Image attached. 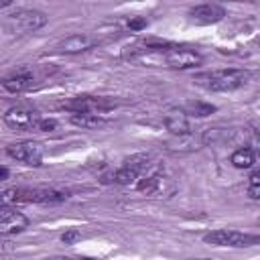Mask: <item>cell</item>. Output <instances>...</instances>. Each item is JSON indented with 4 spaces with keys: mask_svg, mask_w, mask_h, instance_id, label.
<instances>
[{
    "mask_svg": "<svg viewBox=\"0 0 260 260\" xmlns=\"http://www.w3.org/2000/svg\"><path fill=\"white\" fill-rule=\"evenodd\" d=\"M250 81V71L246 69H215L207 73H199L195 83L209 91H234Z\"/></svg>",
    "mask_w": 260,
    "mask_h": 260,
    "instance_id": "1",
    "label": "cell"
},
{
    "mask_svg": "<svg viewBox=\"0 0 260 260\" xmlns=\"http://www.w3.org/2000/svg\"><path fill=\"white\" fill-rule=\"evenodd\" d=\"M205 244L211 246H230V248H250L260 244V236L254 234H244L236 230H213L203 236Z\"/></svg>",
    "mask_w": 260,
    "mask_h": 260,
    "instance_id": "2",
    "label": "cell"
},
{
    "mask_svg": "<svg viewBox=\"0 0 260 260\" xmlns=\"http://www.w3.org/2000/svg\"><path fill=\"white\" fill-rule=\"evenodd\" d=\"M6 24H8V28L18 30V32H32L47 24V14L41 10L20 8L6 16Z\"/></svg>",
    "mask_w": 260,
    "mask_h": 260,
    "instance_id": "3",
    "label": "cell"
},
{
    "mask_svg": "<svg viewBox=\"0 0 260 260\" xmlns=\"http://www.w3.org/2000/svg\"><path fill=\"white\" fill-rule=\"evenodd\" d=\"M41 122V116L26 106H12L4 114V124L12 130H32Z\"/></svg>",
    "mask_w": 260,
    "mask_h": 260,
    "instance_id": "4",
    "label": "cell"
},
{
    "mask_svg": "<svg viewBox=\"0 0 260 260\" xmlns=\"http://www.w3.org/2000/svg\"><path fill=\"white\" fill-rule=\"evenodd\" d=\"M6 154L10 158L30 165V167H41V162H43V148H41V144H37L32 140L14 142V144L6 146Z\"/></svg>",
    "mask_w": 260,
    "mask_h": 260,
    "instance_id": "5",
    "label": "cell"
},
{
    "mask_svg": "<svg viewBox=\"0 0 260 260\" xmlns=\"http://www.w3.org/2000/svg\"><path fill=\"white\" fill-rule=\"evenodd\" d=\"M165 61L173 69H193V67L201 65L203 57L197 51H191V49L171 47V49L165 51Z\"/></svg>",
    "mask_w": 260,
    "mask_h": 260,
    "instance_id": "6",
    "label": "cell"
},
{
    "mask_svg": "<svg viewBox=\"0 0 260 260\" xmlns=\"http://www.w3.org/2000/svg\"><path fill=\"white\" fill-rule=\"evenodd\" d=\"M28 225V217L8 205H2L0 209V234L8 236V234H16L22 232Z\"/></svg>",
    "mask_w": 260,
    "mask_h": 260,
    "instance_id": "7",
    "label": "cell"
},
{
    "mask_svg": "<svg viewBox=\"0 0 260 260\" xmlns=\"http://www.w3.org/2000/svg\"><path fill=\"white\" fill-rule=\"evenodd\" d=\"M165 126L175 136H189L191 134L189 118H187V112L183 108H171L165 114Z\"/></svg>",
    "mask_w": 260,
    "mask_h": 260,
    "instance_id": "8",
    "label": "cell"
},
{
    "mask_svg": "<svg viewBox=\"0 0 260 260\" xmlns=\"http://www.w3.org/2000/svg\"><path fill=\"white\" fill-rule=\"evenodd\" d=\"M189 16L197 24H215L225 16V10L217 4H199V6L191 8Z\"/></svg>",
    "mask_w": 260,
    "mask_h": 260,
    "instance_id": "9",
    "label": "cell"
},
{
    "mask_svg": "<svg viewBox=\"0 0 260 260\" xmlns=\"http://www.w3.org/2000/svg\"><path fill=\"white\" fill-rule=\"evenodd\" d=\"M95 45V39L85 35V32H79V35H71L67 39H63L59 43V51L61 53H67V55H75V53H83L87 49H91Z\"/></svg>",
    "mask_w": 260,
    "mask_h": 260,
    "instance_id": "10",
    "label": "cell"
},
{
    "mask_svg": "<svg viewBox=\"0 0 260 260\" xmlns=\"http://www.w3.org/2000/svg\"><path fill=\"white\" fill-rule=\"evenodd\" d=\"M65 108L67 110H73V112H100V110L110 108V102H106L104 98L79 95V98H73L71 102H67Z\"/></svg>",
    "mask_w": 260,
    "mask_h": 260,
    "instance_id": "11",
    "label": "cell"
},
{
    "mask_svg": "<svg viewBox=\"0 0 260 260\" xmlns=\"http://www.w3.org/2000/svg\"><path fill=\"white\" fill-rule=\"evenodd\" d=\"M32 81H35L32 79V73H28V71H16V73H12V75H8V77L2 79V87L6 91H10V93H20V91L28 89L32 85Z\"/></svg>",
    "mask_w": 260,
    "mask_h": 260,
    "instance_id": "12",
    "label": "cell"
},
{
    "mask_svg": "<svg viewBox=\"0 0 260 260\" xmlns=\"http://www.w3.org/2000/svg\"><path fill=\"white\" fill-rule=\"evenodd\" d=\"M69 120H71V124H75L79 128H85V130L102 128L106 124V120L98 112H73Z\"/></svg>",
    "mask_w": 260,
    "mask_h": 260,
    "instance_id": "13",
    "label": "cell"
},
{
    "mask_svg": "<svg viewBox=\"0 0 260 260\" xmlns=\"http://www.w3.org/2000/svg\"><path fill=\"white\" fill-rule=\"evenodd\" d=\"M230 160H232V165H234L236 169H250V167L254 165V160H256V152H254L250 146H244V148L234 150Z\"/></svg>",
    "mask_w": 260,
    "mask_h": 260,
    "instance_id": "14",
    "label": "cell"
},
{
    "mask_svg": "<svg viewBox=\"0 0 260 260\" xmlns=\"http://www.w3.org/2000/svg\"><path fill=\"white\" fill-rule=\"evenodd\" d=\"M138 179H140V173L128 165H122L114 173V183H118V185H134Z\"/></svg>",
    "mask_w": 260,
    "mask_h": 260,
    "instance_id": "15",
    "label": "cell"
},
{
    "mask_svg": "<svg viewBox=\"0 0 260 260\" xmlns=\"http://www.w3.org/2000/svg\"><path fill=\"white\" fill-rule=\"evenodd\" d=\"M185 112L191 114V116H197V118H203V116H209L215 112V106L211 104H205V102H191L185 106Z\"/></svg>",
    "mask_w": 260,
    "mask_h": 260,
    "instance_id": "16",
    "label": "cell"
},
{
    "mask_svg": "<svg viewBox=\"0 0 260 260\" xmlns=\"http://www.w3.org/2000/svg\"><path fill=\"white\" fill-rule=\"evenodd\" d=\"M79 240H81V232L79 230H67V232L61 234V242L67 244V246H71V244H75Z\"/></svg>",
    "mask_w": 260,
    "mask_h": 260,
    "instance_id": "17",
    "label": "cell"
},
{
    "mask_svg": "<svg viewBox=\"0 0 260 260\" xmlns=\"http://www.w3.org/2000/svg\"><path fill=\"white\" fill-rule=\"evenodd\" d=\"M146 26V18H132V20H128V28L130 30H142Z\"/></svg>",
    "mask_w": 260,
    "mask_h": 260,
    "instance_id": "18",
    "label": "cell"
},
{
    "mask_svg": "<svg viewBox=\"0 0 260 260\" xmlns=\"http://www.w3.org/2000/svg\"><path fill=\"white\" fill-rule=\"evenodd\" d=\"M37 128L43 130V132H53V130L57 128V122H55V120H41Z\"/></svg>",
    "mask_w": 260,
    "mask_h": 260,
    "instance_id": "19",
    "label": "cell"
},
{
    "mask_svg": "<svg viewBox=\"0 0 260 260\" xmlns=\"http://www.w3.org/2000/svg\"><path fill=\"white\" fill-rule=\"evenodd\" d=\"M256 154H260V132H254L252 138H250V144H248Z\"/></svg>",
    "mask_w": 260,
    "mask_h": 260,
    "instance_id": "20",
    "label": "cell"
},
{
    "mask_svg": "<svg viewBox=\"0 0 260 260\" xmlns=\"http://www.w3.org/2000/svg\"><path fill=\"white\" fill-rule=\"evenodd\" d=\"M248 195H250L252 199H260V183H258V185H250V187H248Z\"/></svg>",
    "mask_w": 260,
    "mask_h": 260,
    "instance_id": "21",
    "label": "cell"
},
{
    "mask_svg": "<svg viewBox=\"0 0 260 260\" xmlns=\"http://www.w3.org/2000/svg\"><path fill=\"white\" fill-rule=\"evenodd\" d=\"M260 183V171H254L250 175V185H258Z\"/></svg>",
    "mask_w": 260,
    "mask_h": 260,
    "instance_id": "22",
    "label": "cell"
},
{
    "mask_svg": "<svg viewBox=\"0 0 260 260\" xmlns=\"http://www.w3.org/2000/svg\"><path fill=\"white\" fill-rule=\"evenodd\" d=\"M10 4H12V0H0V8H6Z\"/></svg>",
    "mask_w": 260,
    "mask_h": 260,
    "instance_id": "23",
    "label": "cell"
},
{
    "mask_svg": "<svg viewBox=\"0 0 260 260\" xmlns=\"http://www.w3.org/2000/svg\"><path fill=\"white\" fill-rule=\"evenodd\" d=\"M0 175H2V181H4V179L8 177V169H6V167H2V171H0Z\"/></svg>",
    "mask_w": 260,
    "mask_h": 260,
    "instance_id": "24",
    "label": "cell"
},
{
    "mask_svg": "<svg viewBox=\"0 0 260 260\" xmlns=\"http://www.w3.org/2000/svg\"><path fill=\"white\" fill-rule=\"evenodd\" d=\"M228 2H244V0H228Z\"/></svg>",
    "mask_w": 260,
    "mask_h": 260,
    "instance_id": "25",
    "label": "cell"
}]
</instances>
